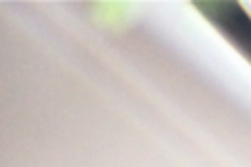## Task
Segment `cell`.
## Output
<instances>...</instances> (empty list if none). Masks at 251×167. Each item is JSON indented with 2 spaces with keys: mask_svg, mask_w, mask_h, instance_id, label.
Here are the masks:
<instances>
[{
  "mask_svg": "<svg viewBox=\"0 0 251 167\" xmlns=\"http://www.w3.org/2000/svg\"><path fill=\"white\" fill-rule=\"evenodd\" d=\"M199 9L207 15L209 21L228 36L243 52H247V40H249V23L245 13L239 4H199Z\"/></svg>",
  "mask_w": 251,
  "mask_h": 167,
  "instance_id": "1",
  "label": "cell"
}]
</instances>
